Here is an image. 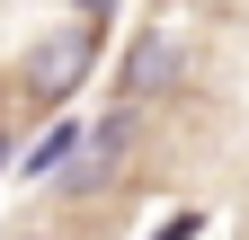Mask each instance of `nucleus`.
Segmentation results:
<instances>
[{
    "label": "nucleus",
    "mask_w": 249,
    "mask_h": 240,
    "mask_svg": "<svg viewBox=\"0 0 249 240\" xmlns=\"http://www.w3.org/2000/svg\"><path fill=\"white\" fill-rule=\"evenodd\" d=\"M196 231H205V214H169V223L151 231V240H196Z\"/></svg>",
    "instance_id": "20e7f679"
},
{
    "label": "nucleus",
    "mask_w": 249,
    "mask_h": 240,
    "mask_svg": "<svg viewBox=\"0 0 249 240\" xmlns=\"http://www.w3.org/2000/svg\"><path fill=\"white\" fill-rule=\"evenodd\" d=\"M71 9H80V18H107V9H116V0H71Z\"/></svg>",
    "instance_id": "39448f33"
},
{
    "label": "nucleus",
    "mask_w": 249,
    "mask_h": 240,
    "mask_svg": "<svg viewBox=\"0 0 249 240\" xmlns=\"http://www.w3.org/2000/svg\"><path fill=\"white\" fill-rule=\"evenodd\" d=\"M178 63H187V36H178V27H151V36H134V53H124V71H116V98H124V116L160 98V89L178 80Z\"/></svg>",
    "instance_id": "f03ea898"
},
{
    "label": "nucleus",
    "mask_w": 249,
    "mask_h": 240,
    "mask_svg": "<svg viewBox=\"0 0 249 240\" xmlns=\"http://www.w3.org/2000/svg\"><path fill=\"white\" fill-rule=\"evenodd\" d=\"M71 152H80V125H71V116H62V125H53L45 142H36V152H27V178H53V169L71 160Z\"/></svg>",
    "instance_id": "7ed1b4c3"
},
{
    "label": "nucleus",
    "mask_w": 249,
    "mask_h": 240,
    "mask_svg": "<svg viewBox=\"0 0 249 240\" xmlns=\"http://www.w3.org/2000/svg\"><path fill=\"white\" fill-rule=\"evenodd\" d=\"M98 63V18H71V27H53V36L27 53V98L36 107H62L80 89V71Z\"/></svg>",
    "instance_id": "f257e3e1"
}]
</instances>
